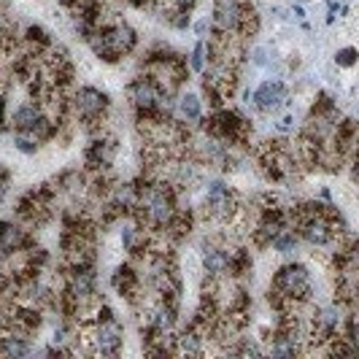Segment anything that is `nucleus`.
<instances>
[{
    "label": "nucleus",
    "instance_id": "423d86ee",
    "mask_svg": "<svg viewBox=\"0 0 359 359\" xmlns=\"http://www.w3.org/2000/svg\"><path fill=\"white\" fill-rule=\"evenodd\" d=\"M41 114H43L41 103L27 100V103H22V106L14 108V114H11V127H14V130H30V127L36 125V119Z\"/></svg>",
    "mask_w": 359,
    "mask_h": 359
},
{
    "label": "nucleus",
    "instance_id": "4468645a",
    "mask_svg": "<svg viewBox=\"0 0 359 359\" xmlns=\"http://www.w3.org/2000/svg\"><path fill=\"white\" fill-rule=\"evenodd\" d=\"M173 3H176V6H179V8H187V11H192V8H195V3H198V0H173Z\"/></svg>",
    "mask_w": 359,
    "mask_h": 359
},
{
    "label": "nucleus",
    "instance_id": "6e6552de",
    "mask_svg": "<svg viewBox=\"0 0 359 359\" xmlns=\"http://www.w3.org/2000/svg\"><path fill=\"white\" fill-rule=\"evenodd\" d=\"M14 146H17L22 154H36L41 141H38L30 130H14Z\"/></svg>",
    "mask_w": 359,
    "mask_h": 359
},
{
    "label": "nucleus",
    "instance_id": "f257e3e1",
    "mask_svg": "<svg viewBox=\"0 0 359 359\" xmlns=\"http://www.w3.org/2000/svg\"><path fill=\"white\" fill-rule=\"evenodd\" d=\"M270 289H276L289 303H306L313 294V281H311V273H308L306 265L289 262V265H281L273 273Z\"/></svg>",
    "mask_w": 359,
    "mask_h": 359
},
{
    "label": "nucleus",
    "instance_id": "9d476101",
    "mask_svg": "<svg viewBox=\"0 0 359 359\" xmlns=\"http://www.w3.org/2000/svg\"><path fill=\"white\" fill-rule=\"evenodd\" d=\"M189 71H198L203 73V68H205V41H198L195 43V49H192V57H189Z\"/></svg>",
    "mask_w": 359,
    "mask_h": 359
},
{
    "label": "nucleus",
    "instance_id": "2eb2a0df",
    "mask_svg": "<svg viewBox=\"0 0 359 359\" xmlns=\"http://www.w3.org/2000/svg\"><path fill=\"white\" fill-rule=\"evenodd\" d=\"M297 19H306V11H303V6H294V11H292Z\"/></svg>",
    "mask_w": 359,
    "mask_h": 359
},
{
    "label": "nucleus",
    "instance_id": "dca6fc26",
    "mask_svg": "<svg viewBox=\"0 0 359 359\" xmlns=\"http://www.w3.org/2000/svg\"><path fill=\"white\" fill-rule=\"evenodd\" d=\"M297 3H306V0H297Z\"/></svg>",
    "mask_w": 359,
    "mask_h": 359
},
{
    "label": "nucleus",
    "instance_id": "f03ea898",
    "mask_svg": "<svg viewBox=\"0 0 359 359\" xmlns=\"http://www.w3.org/2000/svg\"><path fill=\"white\" fill-rule=\"evenodd\" d=\"M111 111V100L106 92L97 87H79L71 95V122H84V119H95V116H106Z\"/></svg>",
    "mask_w": 359,
    "mask_h": 359
},
{
    "label": "nucleus",
    "instance_id": "ddd939ff",
    "mask_svg": "<svg viewBox=\"0 0 359 359\" xmlns=\"http://www.w3.org/2000/svg\"><path fill=\"white\" fill-rule=\"evenodd\" d=\"M205 30H211V22H208V19H200L198 25H195V33H198V36H205Z\"/></svg>",
    "mask_w": 359,
    "mask_h": 359
},
{
    "label": "nucleus",
    "instance_id": "20e7f679",
    "mask_svg": "<svg viewBox=\"0 0 359 359\" xmlns=\"http://www.w3.org/2000/svg\"><path fill=\"white\" fill-rule=\"evenodd\" d=\"M289 103V92L284 81H265L262 87L254 90V106L259 111H278V108Z\"/></svg>",
    "mask_w": 359,
    "mask_h": 359
},
{
    "label": "nucleus",
    "instance_id": "39448f33",
    "mask_svg": "<svg viewBox=\"0 0 359 359\" xmlns=\"http://www.w3.org/2000/svg\"><path fill=\"white\" fill-rule=\"evenodd\" d=\"M36 246L30 230H25L22 224H14V222H0V249L6 254L19 252V249H30Z\"/></svg>",
    "mask_w": 359,
    "mask_h": 359
},
{
    "label": "nucleus",
    "instance_id": "0eeeda50",
    "mask_svg": "<svg viewBox=\"0 0 359 359\" xmlns=\"http://www.w3.org/2000/svg\"><path fill=\"white\" fill-rule=\"evenodd\" d=\"M297 241H300V235L294 233L292 227H284L281 233L270 241V249H276L278 254H292L297 249Z\"/></svg>",
    "mask_w": 359,
    "mask_h": 359
},
{
    "label": "nucleus",
    "instance_id": "f8f14e48",
    "mask_svg": "<svg viewBox=\"0 0 359 359\" xmlns=\"http://www.w3.org/2000/svg\"><path fill=\"white\" fill-rule=\"evenodd\" d=\"M294 127V116H284L281 122H278V133H289Z\"/></svg>",
    "mask_w": 359,
    "mask_h": 359
},
{
    "label": "nucleus",
    "instance_id": "1a4fd4ad",
    "mask_svg": "<svg viewBox=\"0 0 359 359\" xmlns=\"http://www.w3.org/2000/svg\"><path fill=\"white\" fill-rule=\"evenodd\" d=\"M179 111L184 114L187 122H198L200 116H203V114H200V97L198 95H184L179 100Z\"/></svg>",
    "mask_w": 359,
    "mask_h": 359
},
{
    "label": "nucleus",
    "instance_id": "9b49d317",
    "mask_svg": "<svg viewBox=\"0 0 359 359\" xmlns=\"http://www.w3.org/2000/svg\"><path fill=\"white\" fill-rule=\"evenodd\" d=\"M335 62H338L341 68H351V65L357 62V49H354V46H346V49H341V52L335 54Z\"/></svg>",
    "mask_w": 359,
    "mask_h": 359
},
{
    "label": "nucleus",
    "instance_id": "7ed1b4c3",
    "mask_svg": "<svg viewBox=\"0 0 359 359\" xmlns=\"http://www.w3.org/2000/svg\"><path fill=\"white\" fill-rule=\"evenodd\" d=\"M122 338H125V330H122V324L116 322V316L108 319V322H95V346H92V354L114 357L122 348Z\"/></svg>",
    "mask_w": 359,
    "mask_h": 359
}]
</instances>
